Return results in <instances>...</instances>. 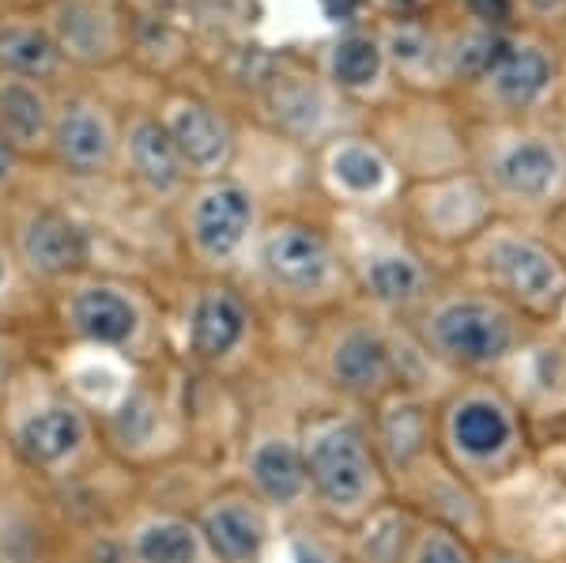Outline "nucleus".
<instances>
[{
    "label": "nucleus",
    "mask_w": 566,
    "mask_h": 563,
    "mask_svg": "<svg viewBox=\"0 0 566 563\" xmlns=\"http://www.w3.org/2000/svg\"><path fill=\"white\" fill-rule=\"evenodd\" d=\"M333 76L340 87L363 91L381 76V45L367 34H348L333 50Z\"/></svg>",
    "instance_id": "31"
},
{
    "label": "nucleus",
    "mask_w": 566,
    "mask_h": 563,
    "mask_svg": "<svg viewBox=\"0 0 566 563\" xmlns=\"http://www.w3.org/2000/svg\"><path fill=\"white\" fill-rule=\"evenodd\" d=\"M552 58L541 45H506L502 61L488 72V91L502 114H528L547 98L555 84Z\"/></svg>",
    "instance_id": "23"
},
{
    "label": "nucleus",
    "mask_w": 566,
    "mask_h": 563,
    "mask_svg": "<svg viewBox=\"0 0 566 563\" xmlns=\"http://www.w3.org/2000/svg\"><path fill=\"white\" fill-rule=\"evenodd\" d=\"M27 272L20 269V261H15L12 247H8L4 239H0V333H15V325L23 322V284Z\"/></svg>",
    "instance_id": "34"
},
{
    "label": "nucleus",
    "mask_w": 566,
    "mask_h": 563,
    "mask_svg": "<svg viewBox=\"0 0 566 563\" xmlns=\"http://www.w3.org/2000/svg\"><path fill=\"white\" fill-rule=\"evenodd\" d=\"M412 522L416 514L400 499H389L370 519L336 533V556H340V563H400Z\"/></svg>",
    "instance_id": "26"
},
{
    "label": "nucleus",
    "mask_w": 566,
    "mask_h": 563,
    "mask_svg": "<svg viewBox=\"0 0 566 563\" xmlns=\"http://www.w3.org/2000/svg\"><path fill=\"white\" fill-rule=\"evenodd\" d=\"M298 367L325 402L367 408L392 389H423L438 397L450 378L416 348L405 325H392L352 303L306 325Z\"/></svg>",
    "instance_id": "1"
},
{
    "label": "nucleus",
    "mask_w": 566,
    "mask_h": 563,
    "mask_svg": "<svg viewBox=\"0 0 566 563\" xmlns=\"http://www.w3.org/2000/svg\"><path fill=\"white\" fill-rule=\"evenodd\" d=\"M175 140L181 163H186L189 175H200V178H219V170L227 167L231 159V129L223 125V117H216L208 106H197V103H186L170 114V122H163Z\"/></svg>",
    "instance_id": "24"
},
{
    "label": "nucleus",
    "mask_w": 566,
    "mask_h": 563,
    "mask_svg": "<svg viewBox=\"0 0 566 563\" xmlns=\"http://www.w3.org/2000/svg\"><path fill=\"white\" fill-rule=\"evenodd\" d=\"M114 133L95 106H69L50 129V148L72 175H98L114 159Z\"/></svg>",
    "instance_id": "25"
},
{
    "label": "nucleus",
    "mask_w": 566,
    "mask_h": 563,
    "mask_svg": "<svg viewBox=\"0 0 566 563\" xmlns=\"http://www.w3.org/2000/svg\"><path fill=\"white\" fill-rule=\"evenodd\" d=\"M547 563H566V556H559V560H547Z\"/></svg>",
    "instance_id": "42"
},
{
    "label": "nucleus",
    "mask_w": 566,
    "mask_h": 563,
    "mask_svg": "<svg viewBox=\"0 0 566 563\" xmlns=\"http://www.w3.org/2000/svg\"><path fill=\"white\" fill-rule=\"evenodd\" d=\"M272 106H276L283 129H291V133H310L317 125V117H322V98L306 84H283L276 95H272Z\"/></svg>",
    "instance_id": "33"
},
{
    "label": "nucleus",
    "mask_w": 566,
    "mask_h": 563,
    "mask_svg": "<svg viewBox=\"0 0 566 563\" xmlns=\"http://www.w3.org/2000/svg\"><path fill=\"white\" fill-rule=\"evenodd\" d=\"M12 253L34 284L61 288L91 272V234L61 208H31L15 223Z\"/></svg>",
    "instance_id": "21"
},
{
    "label": "nucleus",
    "mask_w": 566,
    "mask_h": 563,
    "mask_svg": "<svg viewBox=\"0 0 566 563\" xmlns=\"http://www.w3.org/2000/svg\"><path fill=\"white\" fill-rule=\"evenodd\" d=\"M340 253L355 303L392 325H405L442 280L427 253L408 247L405 239H374L359 250L340 247Z\"/></svg>",
    "instance_id": "14"
},
{
    "label": "nucleus",
    "mask_w": 566,
    "mask_h": 563,
    "mask_svg": "<svg viewBox=\"0 0 566 563\" xmlns=\"http://www.w3.org/2000/svg\"><path fill=\"white\" fill-rule=\"evenodd\" d=\"M216 563H269L283 522L239 477H227L189 503Z\"/></svg>",
    "instance_id": "17"
},
{
    "label": "nucleus",
    "mask_w": 566,
    "mask_h": 563,
    "mask_svg": "<svg viewBox=\"0 0 566 563\" xmlns=\"http://www.w3.org/2000/svg\"><path fill=\"white\" fill-rule=\"evenodd\" d=\"M261 231L258 197L250 186L234 178H205L200 189L186 205V242L189 253L212 277H223L234 261H242L253 250Z\"/></svg>",
    "instance_id": "16"
},
{
    "label": "nucleus",
    "mask_w": 566,
    "mask_h": 563,
    "mask_svg": "<svg viewBox=\"0 0 566 563\" xmlns=\"http://www.w3.org/2000/svg\"><path fill=\"white\" fill-rule=\"evenodd\" d=\"M541 231L547 234V242H552V250L563 258V265H566V201L555 208L552 216L541 223Z\"/></svg>",
    "instance_id": "38"
},
{
    "label": "nucleus",
    "mask_w": 566,
    "mask_h": 563,
    "mask_svg": "<svg viewBox=\"0 0 566 563\" xmlns=\"http://www.w3.org/2000/svg\"><path fill=\"white\" fill-rule=\"evenodd\" d=\"M472 175L499 216L544 223L566 201V140L533 125H502L480 144Z\"/></svg>",
    "instance_id": "10"
},
{
    "label": "nucleus",
    "mask_w": 566,
    "mask_h": 563,
    "mask_svg": "<svg viewBox=\"0 0 566 563\" xmlns=\"http://www.w3.org/2000/svg\"><path fill=\"white\" fill-rule=\"evenodd\" d=\"M298 447L306 466L310 522L344 533L392 499L363 408L336 402L298 408Z\"/></svg>",
    "instance_id": "4"
},
{
    "label": "nucleus",
    "mask_w": 566,
    "mask_h": 563,
    "mask_svg": "<svg viewBox=\"0 0 566 563\" xmlns=\"http://www.w3.org/2000/svg\"><path fill=\"white\" fill-rule=\"evenodd\" d=\"M472 12L483 23H499L510 15V0H472Z\"/></svg>",
    "instance_id": "39"
},
{
    "label": "nucleus",
    "mask_w": 566,
    "mask_h": 563,
    "mask_svg": "<svg viewBox=\"0 0 566 563\" xmlns=\"http://www.w3.org/2000/svg\"><path fill=\"white\" fill-rule=\"evenodd\" d=\"M405 333L446 378H495L522 352L536 325L499 303L491 292L458 280H438Z\"/></svg>",
    "instance_id": "5"
},
{
    "label": "nucleus",
    "mask_w": 566,
    "mask_h": 563,
    "mask_svg": "<svg viewBox=\"0 0 566 563\" xmlns=\"http://www.w3.org/2000/svg\"><path fill=\"white\" fill-rule=\"evenodd\" d=\"M325 178L340 201L355 208L389 205L397 194V167L378 144L363 136H340L325 152Z\"/></svg>",
    "instance_id": "22"
},
{
    "label": "nucleus",
    "mask_w": 566,
    "mask_h": 563,
    "mask_svg": "<svg viewBox=\"0 0 566 563\" xmlns=\"http://www.w3.org/2000/svg\"><path fill=\"white\" fill-rule=\"evenodd\" d=\"M250 253L269 303L298 322L310 325L355 303L340 239L325 227L295 216L261 223Z\"/></svg>",
    "instance_id": "8"
},
{
    "label": "nucleus",
    "mask_w": 566,
    "mask_h": 563,
    "mask_svg": "<svg viewBox=\"0 0 566 563\" xmlns=\"http://www.w3.org/2000/svg\"><path fill=\"white\" fill-rule=\"evenodd\" d=\"M528 8H536V12H547V15H555V12H563L566 8V0H525Z\"/></svg>",
    "instance_id": "41"
},
{
    "label": "nucleus",
    "mask_w": 566,
    "mask_h": 563,
    "mask_svg": "<svg viewBox=\"0 0 566 563\" xmlns=\"http://www.w3.org/2000/svg\"><path fill=\"white\" fill-rule=\"evenodd\" d=\"M50 111L39 87L23 84V80H8L0 84V136L12 144L15 152H31L39 144H50Z\"/></svg>",
    "instance_id": "28"
},
{
    "label": "nucleus",
    "mask_w": 566,
    "mask_h": 563,
    "mask_svg": "<svg viewBox=\"0 0 566 563\" xmlns=\"http://www.w3.org/2000/svg\"><path fill=\"white\" fill-rule=\"evenodd\" d=\"M170 367L175 359L133 371L122 394L98 413V431H103L109 461L129 473H148L151 466H163L186 447L181 428H186L189 413L178 389L167 383Z\"/></svg>",
    "instance_id": "11"
},
{
    "label": "nucleus",
    "mask_w": 566,
    "mask_h": 563,
    "mask_svg": "<svg viewBox=\"0 0 566 563\" xmlns=\"http://www.w3.org/2000/svg\"><path fill=\"white\" fill-rule=\"evenodd\" d=\"M544 447H566V322L536 330L495 375Z\"/></svg>",
    "instance_id": "15"
},
{
    "label": "nucleus",
    "mask_w": 566,
    "mask_h": 563,
    "mask_svg": "<svg viewBox=\"0 0 566 563\" xmlns=\"http://www.w3.org/2000/svg\"><path fill=\"white\" fill-rule=\"evenodd\" d=\"M15 159H20V152L0 136V186H8V178L15 175Z\"/></svg>",
    "instance_id": "40"
},
{
    "label": "nucleus",
    "mask_w": 566,
    "mask_h": 563,
    "mask_svg": "<svg viewBox=\"0 0 566 563\" xmlns=\"http://www.w3.org/2000/svg\"><path fill=\"white\" fill-rule=\"evenodd\" d=\"M109 525H114L122 563H216L189 507L133 499Z\"/></svg>",
    "instance_id": "19"
},
{
    "label": "nucleus",
    "mask_w": 566,
    "mask_h": 563,
    "mask_svg": "<svg viewBox=\"0 0 566 563\" xmlns=\"http://www.w3.org/2000/svg\"><path fill=\"white\" fill-rule=\"evenodd\" d=\"M61 31H65V42L76 53H98L106 45L103 39V15H95L84 4H72L61 12Z\"/></svg>",
    "instance_id": "35"
},
{
    "label": "nucleus",
    "mask_w": 566,
    "mask_h": 563,
    "mask_svg": "<svg viewBox=\"0 0 566 563\" xmlns=\"http://www.w3.org/2000/svg\"><path fill=\"white\" fill-rule=\"evenodd\" d=\"M53 330L69 352L106 356L129 367H155L170 359L163 314L140 288L109 277H84L57 288Z\"/></svg>",
    "instance_id": "7"
},
{
    "label": "nucleus",
    "mask_w": 566,
    "mask_h": 563,
    "mask_svg": "<svg viewBox=\"0 0 566 563\" xmlns=\"http://www.w3.org/2000/svg\"><path fill=\"white\" fill-rule=\"evenodd\" d=\"M506 45L510 42L502 39L499 31H491V27H480V31H469V34H461V39L453 42L450 65H453V72H461V76L483 80L502 61Z\"/></svg>",
    "instance_id": "32"
},
{
    "label": "nucleus",
    "mask_w": 566,
    "mask_h": 563,
    "mask_svg": "<svg viewBox=\"0 0 566 563\" xmlns=\"http://www.w3.org/2000/svg\"><path fill=\"white\" fill-rule=\"evenodd\" d=\"M389 50H392V58H397V65H416V61L431 58V42H427V34L419 31V27H400V31H392Z\"/></svg>",
    "instance_id": "36"
},
{
    "label": "nucleus",
    "mask_w": 566,
    "mask_h": 563,
    "mask_svg": "<svg viewBox=\"0 0 566 563\" xmlns=\"http://www.w3.org/2000/svg\"><path fill=\"white\" fill-rule=\"evenodd\" d=\"M495 216V201L472 170L434 175L408 194V220L427 247L461 253Z\"/></svg>",
    "instance_id": "18"
},
{
    "label": "nucleus",
    "mask_w": 566,
    "mask_h": 563,
    "mask_svg": "<svg viewBox=\"0 0 566 563\" xmlns=\"http://www.w3.org/2000/svg\"><path fill=\"white\" fill-rule=\"evenodd\" d=\"M231 477H239L283 525L310 522L306 466L303 447H298V408L280 405L250 416Z\"/></svg>",
    "instance_id": "12"
},
{
    "label": "nucleus",
    "mask_w": 566,
    "mask_h": 563,
    "mask_svg": "<svg viewBox=\"0 0 566 563\" xmlns=\"http://www.w3.org/2000/svg\"><path fill=\"white\" fill-rule=\"evenodd\" d=\"M434 450L461 480L499 492L541 458V439L495 378H453L434 397Z\"/></svg>",
    "instance_id": "3"
},
{
    "label": "nucleus",
    "mask_w": 566,
    "mask_h": 563,
    "mask_svg": "<svg viewBox=\"0 0 566 563\" xmlns=\"http://www.w3.org/2000/svg\"><path fill=\"white\" fill-rule=\"evenodd\" d=\"M76 530L53 488L0 453V563H69Z\"/></svg>",
    "instance_id": "13"
},
{
    "label": "nucleus",
    "mask_w": 566,
    "mask_h": 563,
    "mask_svg": "<svg viewBox=\"0 0 566 563\" xmlns=\"http://www.w3.org/2000/svg\"><path fill=\"white\" fill-rule=\"evenodd\" d=\"M170 359L197 383L223 389L261 375L269 352H264V317L253 295H245L227 277H208L189 295L178 330V352Z\"/></svg>",
    "instance_id": "9"
},
{
    "label": "nucleus",
    "mask_w": 566,
    "mask_h": 563,
    "mask_svg": "<svg viewBox=\"0 0 566 563\" xmlns=\"http://www.w3.org/2000/svg\"><path fill=\"white\" fill-rule=\"evenodd\" d=\"M0 65L23 76H50L57 65V45L34 27H12L0 34Z\"/></svg>",
    "instance_id": "30"
},
{
    "label": "nucleus",
    "mask_w": 566,
    "mask_h": 563,
    "mask_svg": "<svg viewBox=\"0 0 566 563\" xmlns=\"http://www.w3.org/2000/svg\"><path fill=\"white\" fill-rule=\"evenodd\" d=\"M0 450L20 473L53 492L84 484L103 466H114L98 416L42 356L27 363L0 402Z\"/></svg>",
    "instance_id": "2"
},
{
    "label": "nucleus",
    "mask_w": 566,
    "mask_h": 563,
    "mask_svg": "<svg viewBox=\"0 0 566 563\" xmlns=\"http://www.w3.org/2000/svg\"><path fill=\"white\" fill-rule=\"evenodd\" d=\"M476 563H547L536 552L522 549V544H510V541H483L476 549Z\"/></svg>",
    "instance_id": "37"
},
{
    "label": "nucleus",
    "mask_w": 566,
    "mask_h": 563,
    "mask_svg": "<svg viewBox=\"0 0 566 563\" xmlns=\"http://www.w3.org/2000/svg\"><path fill=\"white\" fill-rule=\"evenodd\" d=\"M476 541H469L450 525L416 519L400 563H476Z\"/></svg>",
    "instance_id": "29"
},
{
    "label": "nucleus",
    "mask_w": 566,
    "mask_h": 563,
    "mask_svg": "<svg viewBox=\"0 0 566 563\" xmlns=\"http://www.w3.org/2000/svg\"><path fill=\"white\" fill-rule=\"evenodd\" d=\"M367 428L392 496L434 458V397L423 389H392L367 408Z\"/></svg>",
    "instance_id": "20"
},
{
    "label": "nucleus",
    "mask_w": 566,
    "mask_h": 563,
    "mask_svg": "<svg viewBox=\"0 0 566 563\" xmlns=\"http://www.w3.org/2000/svg\"><path fill=\"white\" fill-rule=\"evenodd\" d=\"M129 163H133L136 181L155 197L178 194L189 178V170L178 156L175 140H170L167 125L155 122V117H140V122L129 129Z\"/></svg>",
    "instance_id": "27"
},
{
    "label": "nucleus",
    "mask_w": 566,
    "mask_h": 563,
    "mask_svg": "<svg viewBox=\"0 0 566 563\" xmlns=\"http://www.w3.org/2000/svg\"><path fill=\"white\" fill-rule=\"evenodd\" d=\"M461 277L506 303L536 330L566 322V265L541 223L495 216L461 253Z\"/></svg>",
    "instance_id": "6"
}]
</instances>
